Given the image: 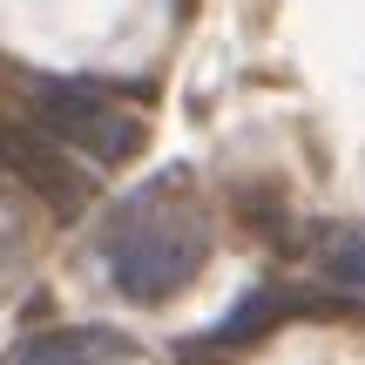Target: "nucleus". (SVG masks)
Returning a JSON list of instances; mask_svg holds the SVG:
<instances>
[{
    "label": "nucleus",
    "instance_id": "obj_1",
    "mask_svg": "<svg viewBox=\"0 0 365 365\" xmlns=\"http://www.w3.org/2000/svg\"><path fill=\"white\" fill-rule=\"evenodd\" d=\"M210 210L196 203L190 176L163 170L156 182L129 190L115 210L102 217V237H95V257H102L108 284L129 304H170L203 277L210 264Z\"/></svg>",
    "mask_w": 365,
    "mask_h": 365
},
{
    "label": "nucleus",
    "instance_id": "obj_2",
    "mask_svg": "<svg viewBox=\"0 0 365 365\" xmlns=\"http://www.w3.org/2000/svg\"><path fill=\"white\" fill-rule=\"evenodd\" d=\"M34 122L54 135L61 149H75L88 170H115V163H135L149 143V122L135 115L129 102H115L95 81H34Z\"/></svg>",
    "mask_w": 365,
    "mask_h": 365
},
{
    "label": "nucleus",
    "instance_id": "obj_3",
    "mask_svg": "<svg viewBox=\"0 0 365 365\" xmlns=\"http://www.w3.org/2000/svg\"><path fill=\"white\" fill-rule=\"evenodd\" d=\"M0 163H7V176H21L54 217H81V210L95 203V170L75 149H61L41 122H0Z\"/></svg>",
    "mask_w": 365,
    "mask_h": 365
},
{
    "label": "nucleus",
    "instance_id": "obj_4",
    "mask_svg": "<svg viewBox=\"0 0 365 365\" xmlns=\"http://www.w3.org/2000/svg\"><path fill=\"white\" fill-rule=\"evenodd\" d=\"M7 365H135V345L108 325H61L21 339Z\"/></svg>",
    "mask_w": 365,
    "mask_h": 365
},
{
    "label": "nucleus",
    "instance_id": "obj_5",
    "mask_svg": "<svg viewBox=\"0 0 365 365\" xmlns=\"http://www.w3.org/2000/svg\"><path fill=\"white\" fill-rule=\"evenodd\" d=\"M318 277L345 298H365V223H331L318 237Z\"/></svg>",
    "mask_w": 365,
    "mask_h": 365
},
{
    "label": "nucleus",
    "instance_id": "obj_6",
    "mask_svg": "<svg viewBox=\"0 0 365 365\" xmlns=\"http://www.w3.org/2000/svg\"><path fill=\"white\" fill-rule=\"evenodd\" d=\"M291 312H298V298H291V291H277V284H264V291H250V298L237 304V312L223 318L217 331H210V345H244V339L271 331L277 318H291Z\"/></svg>",
    "mask_w": 365,
    "mask_h": 365
}]
</instances>
